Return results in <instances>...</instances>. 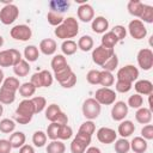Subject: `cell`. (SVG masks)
Wrapping results in <instances>:
<instances>
[{"mask_svg": "<svg viewBox=\"0 0 153 153\" xmlns=\"http://www.w3.org/2000/svg\"><path fill=\"white\" fill-rule=\"evenodd\" d=\"M82 115L90 120V121H93L96 120L99 115H100V111H102V105L94 99V98H87L84 103H82Z\"/></svg>", "mask_w": 153, "mask_h": 153, "instance_id": "1", "label": "cell"}, {"mask_svg": "<svg viewBox=\"0 0 153 153\" xmlns=\"http://www.w3.org/2000/svg\"><path fill=\"white\" fill-rule=\"evenodd\" d=\"M91 139H92L91 135H87V134L78 131L75 137L71 142V147H69L71 152L72 153H85L86 148L91 143Z\"/></svg>", "mask_w": 153, "mask_h": 153, "instance_id": "2", "label": "cell"}, {"mask_svg": "<svg viewBox=\"0 0 153 153\" xmlns=\"http://www.w3.org/2000/svg\"><path fill=\"white\" fill-rule=\"evenodd\" d=\"M54 80V76L51 75V73L49 71H41L37 73H33L30 82L36 87V88H41V87H49L51 86Z\"/></svg>", "mask_w": 153, "mask_h": 153, "instance_id": "3", "label": "cell"}, {"mask_svg": "<svg viewBox=\"0 0 153 153\" xmlns=\"http://www.w3.org/2000/svg\"><path fill=\"white\" fill-rule=\"evenodd\" d=\"M116 92L110 87H100L94 93V99L100 105H111L116 102Z\"/></svg>", "mask_w": 153, "mask_h": 153, "instance_id": "4", "label": "cell"}, {"mask_svg": "<svg viewBox=\"0 0 153 153\" xmlns=\"http://www.w3.org/2000/svg\"><path fill=\"white\" fill-rule=\"evenodd\" d=\"M18 16H19V10L14 4L5 5L0 10V22L4 25H10V24L14 23V20L18 18Z\"/></svg>", "mask_w": 153, "mask_h": 153, "instance_id": "5", "label": "cell"}, {"mask_svg": "<svg viewBox=\"0 0 153 153\" xmlns=\"http://www.w3.org/2000/svg\"><path fill=\"white\" fill-rule=\"evenodd\" d=\"M116 78L117 80H124L133 84L139 78V69L134 65H126L117 71Z\"/></svg>", "mask_w": 153, "mask_h": 153, "instance_id": "6", "label": "cell"}, {"mask_svg": "<svg viewBox=\"0 0 153 153\" xmlns=\"http://www.w3.org/2000/svg\"><path fill=\"white\" fill-rule=\"evenodd\" d=\"M10 35L13 39L16 41H22V42H26L31 38L32 36V30L29 25H25V24H19V25H16L11 29L10 31Z\"/></svg>", "mask_w": 153, "mask_h": 153, "instance_id": "7", "label": "cell"}, {"mask_svg": "<svg viewBox=\"0 0 153 153\" xmlns=\"http://www.w3.org/2000/svg\"><path fill=\"white\" fill-rule=\"evenodd\" d=\"M114 54H115L114 49H108V48H104V47L99 45V47H96L92 50V61L96 65L102 67Z\"/></svg>", "mask_w": 153, "mask_h": 153, "instance_id": "8", "label": "cell"}, {"mask_svg": "<svg viewBox=\"0 0 153 153\" xmlns=\"http://www.w3.org/2000/svg\"><path fill=\"white\" fill-rule=\"evenodd\" d=\"M137 65L143 71H149L153 67V51L148 48H143L139 50L136 55Z\"/></svg>", "mask_w": 153, "mask_h": 153, "instance_id": "9", "label": "cell"}, {"mask_svg": "<svg viewBox=\"0 0 153 153\" xmlns=\"http://www.w3.org/2000/svg\"><path fill=\"white\" fill-rule=\"evenodd\" d=\"M128 31H129V35L137 41L143 39L147 36V29L140 19H133L128 25Z\"/></svg>", "mask_w": 153, "mask_h": 153, "instance_id": "10", "label": "cell"}, {"mask_svg": "<svg viewBox=\"0 0 153 153\" xmlns=\"http://www.w3.org/2000/svg\"><path fill=\"white\" fill-rule=\"evenodd\" d=\"M97 139L100 143L109 145L117 140V131L109 127H102L97 130Z\"/></svg>", "mask_w": 153, "mask_h": 153, "instance_id": "11", "label": "cell"}, {"mask_svg": "<svg viewBox=\"0 0 153 153\" xmlns=\"http://www.w3.org/2000/svg\"><path fill=\"white\" fill-rule=\"evenodd\" d=\"M127 115H128V105H127V103H124L122 100L115 102L112 108H111V118L114 121L121 122V121H123L126 118Z\"/></svg>", "mask_w": 153, "mask_h": 153, "instance_id": "12", "label": "cell"}, {"mask_svg": "<svg viewBox=\"0 0 153 153\" xmlns=\"http://www.w3.org/2000/svg\"><path fill=\"white\" fill-rule=\"evenodd\" d=\"M76 14L82 23H88V22H92L94 18V10L90 4L85 2L78 7Z\"/></svg>", "mask_w": 153, "mask_h": 153, "instance_id": "13", "label": "cell"}, {"mask_svg": "<svg viewBox=\"0 0 153 153\" xmlns=\"http://www.w3.org/2000/svg\"><path fill=\"white\" fill-rule=\"evenodd\" d=\"M16 115H20V116H25V117H30L32 118V116L35 115V106L31 99H24L19 103V105L16 109Z\"/></svg>", "mask_w": 153, "mask_h": 153, "instance_id": "14", "label": "cell"}, {"mask_svg": "<svg viewBox=\"0 0 153 153\" xmlns=\"http://www.w3.org/2000/svg\"><path fill=\"white\" fill-rule=\"evenodd\" d=\"M66 31H67V35H68V39L75 37L78 33H79V23L78 20L74 18V17H67L63 19L62 22Z\"/></svg>", "mask_w": 153, "mask_h": 153, "instance_id": "15", "label": "cell"}, {"mask_svg": "<svg viewBox=\"0 0 153 153\" xmlns=\"http://www.w3.org/2000/svg\"><path fill=\"white\" fill-rule=\"evenodd\" d=\"M134 88H135L136 93L140 96H149L153 93V84L146 79L137 80L134 84Z\"/></svg>", "mask_w": 153, "mask_h": 153, "instance_id": "16", "label": "cell"}, {"mask_svg": "<svg viewBox=\"0 0 153 153\" xmlns=\"http://www.w3.org/2000/svg\"><path fill=\"white\" fill-rule=\"evenodd\" d=\"M91 29L96 33H105L106 30L109 29V22L105 17L98 16V17L93 18L92 24H91Z\"/></svg>", "mask_w": 153, "mask_h": 153, "instance_id": "17", "label": "cell"}, {"mask_svg": "<svg viewBox=\"0 0 153 153\" xmlns=\"http://www.w3.org/2000/svg\"><path fill=\"white\" fill-rule=\"evenodd\" d=\"M56 49H57V44L53 38H44V39H42L39 42L38 50L44 55H48V56L49 55H54Z\"/></svg>", "mask_w": 153, "mask_h": 153, "instance_id": "18", "label": "cell"}, {"mask_svg": "<svg viewBox=\"0 0 153 153\" xmlns=\"http://www.w3.org/2000/svg\"><path fill=\"white\" fill-rule=\"evenodd\" d=\"M135 120L140 124H145V126L146 124H149L151 121H152V111L148 108L141 106L135 112Z\"/></svg>", "mask_w": 153, "mask_h": 153, "instance_id": "19", "label": "cell"}, {"mask_svg": "<svg viewBox=\"0 0 153 153\" xmlns=\"http://www.w3.org/2000/svg\"><path fill=\"white\" fill-rule=\"evenodd\" d=\"M135 131V126L131 121L129 120H123L121 121V123L118 124V128H117V134H120L122 137H128L130 136Z\"/></svg>", "mask_w": 153, "mask_h": 153, "instance_id": "20", "label": "cell"}, {"mask_svg": "<svg viewBox=\"0 0 153 153\" xmlns=\"http://www.w3.org/2000/svg\"><path fill=\"white\" fill-rule=\"evenodd\" d=\"M129 143H130V149L134 153H145L148 148L147 141L141 136H135Z\"/></svg>", "mask_w": 153, "mask_h": 153, "instance_id": "21", "label": "cell"}, {"mask_svg": "<svg viewBox=\"0 0 153 153\" xmlns=\"http://www.w3.org/2000/svg\"><path fill=\"white\" fill-rule=\"evenodd\" d=\"M8 141L11 143L12 148H20L23 145H25L26 136L23 131H13V133H11Z\"/></svg>", "mask_w": 153, "mask_h": 153, "instance_id": "22", "label": "cell"}, {"mask_svg": "<svg viewBox=\"0 0 153 153\" xmlns=\"http://www.w3.org/2000/svg\"><path fill=\"white\" fill-rule=\"evenodd\" d=\"M120 41L117 39V37L111 32V31H106L105 33H103L102 39H100V45L108 49H114V47Z\"/></svg>", "mask_w": 153, "mask_h": 153, "instance_id": "23", "label": "cell"}, {"mask_svg": "<svg viewBox=\"0 0 153 153\" xmlns=\"http://www.w3.org/2000/svg\"><path fill=\"white\" fill-rule=\"evenodd\" d=\"M69 5L71 4L68 1H66V0H51L49 2V8L53 12L62 14V13H65L69 8Z\"/></svg>", "mask_w": 153, "mask_h": 153, "instance_id": "24", "label": "cell"}, {"mask_svg": "<svg viewBox=\"0 0 153 153\" xmlns=\"http://www.w3.org/2000/svg\"><path fill=\"white\" fill-rule=\"evenodd\" d=\"M19 79L16 78V76H8L6 79H4L2 84H1V88L4 90H7V91H11V92H17L19 90Z\"/></svg>", "mask_w": 153, "mask_h": 153, "instance_id": "25", "label": "cell"}, {"mask_svg": "<svg viewBox=\"0 0 153 153\" xmlns=\"http://www.w3.org/2000/svg\"><path fill=\"white\" fill-rule=\"evenodd\" d=\"M127 10H128L129 14L139 18L142 13V10H143V2H141L139 0H130L127 5Z\"/></svg>", "mask_w": 153, "mask_h": 153, "instance_id": "26", "label": "cell"}, {"mask_svg": "<svg viewBox=\"0 0 153 153\" xmlns=\"http://www.w3.org/2000/svg\"><path fill=\"white\" fill-rule=\"evenodd\" d=\"M61 112H62L61 108L57 104L53 103V104H50V105H48L45 108V118L48 121H50V122H55Z\"/></svg>", "mask_w": 153, "mask_h": 153, "instance_id": "27", "label": "cell"}, {"mask_svg": "<svg viewBox=\"0 0 153 153\" xmlns=\"http://www.w3.org/2000/svg\"><path fill=\"white\" fill-rule=\"evenodd\" d=\"M50 66H51V69H53L54 73H55V72H57V71H60V69L67 67L68 63H67V60H66L65 55H62V54H57V55H55V56L51 59Z\"/></svg>", "mask_w": 153, "mask_h": 153, "instance_id": "28", "label": "cell"}, {"mask_svg": "<svg viewBox=\"0 0 153 153\" xmlns=\"http://www.w3.org/2000/svg\"><path fill=\"white\" fill-rule=\"evenodd\" d=\"M29 72H30V65L25 60H20L16 66H13V73L19 78L26 76Z\"/></svg>", "mask_w": 153, "mask_h": 153, "instance_id": "29", "label": "cell"}, {"mask_svg": "<svg viewBox=\"0 0 153 153\" xmlns=\"http://www.w3.org/2000/svg\"><path fill=\"white\" fill-rule=\"evenodd\" d=\"M93 38L91 37V36H88V35H84V36H81L79 39H78V43H76V45H78V49H80V50H82V51H90L92 48H93Z\"/></svg>", "mask_w": 153, "mask_h": 153, "instance_id": "30", "label": "cell"}, {"mask_svg": "<svg viewBox=\"0 0 153 153\" xmlns=\"http://www.w3.org/2000/svg\"><path fill=\"white\" fill-rule=\"evenodd\" d=\"M39 56V50L36 45H27L25 47L24 49V57H25V61L27 62H35L37 61Z\"/></svg>", "mask_w": 153, "mask_h": 153, "instance_id": "31", "label": "cell"}, {"mask_svg": "<svg viewBox=\"0 0 153 153\" xmlns=\"http://www.w3.org/2000/svg\"><path fill=\"white\" fill-rule=\"evenodd\" d=\"M45 151L47 153H65L66 146L61 140H51L48 143Z\"/></svg>", "mask_w": 153, "mask_h": 153, "instance_id": "32", "label": "cell"}, {"mask_svg": "<svg viewBox=\"0 0 153 153\" xmlns=\"http://www.w3.org/2000/svg\"><path fill=\"white\" fill-rule=\"evenodd\" d=\"M61 50H62V55L69 56V55H73L76 53L78 45L73 39H66L61 44Z\"/></svg>", "mask_w": 153, "mask_h": 153, "instance_id": "33", "label": "cell"}, {"mask_svg": "<svg viewBox=\"0 0 153 153\" xmlns=\"http://www.w3.org/2000/svg\"><path fill=\"white\" fill-rule=\"evenodd\" d=\"M18 91H19V94H20L23 98L30 99V97L35 94L36 87L29 81V82H23V84L19 86V90H18Z\"/></svg>", "mask_w": 153, "mask_h": 153, "instance_id": "34", "label": "cell"}, {"mask_svg": "<svg viewBox=\"0 0 153 153\" xmlns=\"http://www.w3.org/2000/svg\"><path fill=\"white\" fill-rule=\"evenodd\" d=\"M115 82V76L111 72L106 71H100V78H99V85L103 87H110Z\"/></svg>", "mask_w": 153, "mask_h": 153, "instance_id": "35", "label": "cell"}, {"mask_svg": "<svg viewBox=\"0 0 153 153\" xmlns=\"http://www.w3.org/2000/svg\"><path fill=\"white\" fill-rule=\"evenodd\" d=\"M16 129V122L12 118H4L0 121V131L4 134H11Z\"/></svg>", "mask_w": 153, "mask_h": 153, "instance_id": "36", "label": "cell"}, {"mask_svg": "<svg viewBox=\"0 0 153 153\" xmlns=\"http://www.w3.org/2000/svg\"><path fill=\"white\" fill-rule=\"evenodd\" d=\"M139 18L142 23L152 24L153 23V6L143 4V10H142V13Z\"/></svg>", "mask_w": 153, "mask_h": 153, "instance_id": "37", "label": "cell"}, {"mask_svg": "<svg viewBox=\"0 0 153 153\" xmlns=\"http://www.w3.org/2000/svg\"><path fill=\"white\" fill-rule=\"evenodd\" d=\"M130 151V143L127 139L121 137L115 141V152L116 153H129Z\"/></svg>", "mask_w": 153, "mask_h": 153, "instance_id": "38", "label": "cell"}, {"mask_svg": "<svg viewBox=\"0 0 153 153\" xmlns=\"http://www.w3.org/2000/svg\"><path fill=\"white\" fill-rule=\"evenodd\" d=\"M47 134L42 130H36L32 135V143L36 147H43L47 143Z\"/></svg>", "mask_w": 153, "mask_h": 153, "instance_id": "39", "label": "cell"}, {"mask_svg": "<svg viewBox=\"0 0 153 153\" xmlns=\"http://www.w3.org/2000/svg\"><path fill=\"white\" fill-rule=\"evenodd\" d=\"M14 100H16L14 92H11V91H7V90H4L0 87V103L1 104L8 105V104H12Z\"/></svg>", "mask_w": 153, "mask_h": 153, "instance_id": "40", "label": "cell"}, {"mask_svg": "<svg viewBox=\"0 0 153 153\" xmlns=\"http://www.w3.org/2000/svg\"><path fill=\"white\" fill-rule=\"evenodd\" d=\"M72 73H73L72 68H71L69 66H67V67H65V68H62V69L55 72V73H54V78L59 81V84H62L65 80H67V79L72 75Z\"/></svg>", "mask_w": 153, "mask_h": 153, "instance_id": "41", "label": "cell"}, {"mask_svg": "<svg viewBox=\"0 0 153 153\" xmlns=\"http://www.w3.org/2000/svg\"><path fill=\"white\" fill-rule=\"evenodd\" d=\"M63 16L60 14V13H56V12H53V11H49L48 14H47V20L48 23L51 25V26H59L60 24H62L63 22Z\"/></svg>", "mask_w": 153, "mask_h": 153, "instance_id": "42", "label": "cell"}, {"mask_svg": "<svg viewBox=\"0 0 153 153\" xmlns=\"http://www.w3.org/2000/svg\"><path fill=\"white\" fill-rule=\"evenodd\" d=\"M142 104H143V98H142V96H140V94H137V93L131 94V96L128 98V102H127L128 108L130 106V108L136 109V110H137L139 108H141Z\"/></svg>", "mask_w": 153, "mask_h": 153, "instance_id": "43", "label": "cell"}, {"mask_svg": "<svg viewBox=\"0 0 153 153\" xmlns=\"http://www.w3.org/2000/svg\"><path fill=\"white\" fill-rule=\"evenodd\" d=\"M31 100H32L33 106H35V114L42 112V111L45 109V106H47V100H45L44 97L36 96V97H32Z\"/></svg>", "mask_w": 153, "mask_h": 153, "instance_id": "44", "label": "cell"}, {"mask_svg": "<svg viewBox=\"0 0 153 153\" xmlns=\"http://www.w3.org/2000/svg\"><path fill=\"white\" fill-rule=\"evenodd\" d=\"M73 135V129L68 126V124H65V126H60V129H59V134H57V140H68L71 139Z\"/></svg>", "mask_w": 153, "mask_h": 153, "instance_id": "45", "label": "cell"}, {"mask_svg": "<svg viewBox=\"0 0 153 153\" xmlns=\"http://www.w3.org/2000/svg\"><path fill=\"white\" fill-rule=\"evenodd\" d=\"M78 131H80V133H84V134H87V135H93L94 134V131H96V124L93 123V121H90V120H87V121H85L84 123H81V126H80V128H79V130Z\"/></svg>", "mask_w": 153, "mask_h": 153, "instance_id": "46", "label": "cell"}, {"mask_svg": "<svg viewBox=\"0 0 153 153\" xmlns=\"http://www.w3.org/2000/svg\"><path fill=\"white\" fill-rule=\"evenodd\" d=\"M117 66H118V57H117L116 54H114V55L102 66V68H103V71H106V72H111V73H112V71H115V69L117 68Z\"/></svg>", "mask_w": 153, "mask_h": 153, "instance_id": "47", "label": "cell"}, {"mask_svg": "<svg viewBox=\"0 0 153 153\" xmlns=\"http://www.w3.org/2000/svg\"><path fill=\"white\" fill-rule=\"evenodd\" d=\"M59 129H60V124L55 123V122H50V124L47 128V137L50 140H57V134H59Z\"/></svg>", "mask_w": 153, "mask_h": 153, "instance_id": "48", "label": "cell"}, {"mask_svg": "<svg viewBox=\"0 0 153 153\" xmlns=\"http://www.w3.org/2000/svg\"><path fill=\"white\" fill-rule=\"evenodd\" d=\"M99 78H100V71L98 69H91L86 74V80L91 85H99Z\"/></svg>", "mask_w": 153, "mask_h": 153, "instance_id": "49", "label": "cell"}, {"mask_svg": "<svg viewBox=\"0 0 153 153\" xmlns=\"http://www.w3.org/2000/svg\"><path fill=\"white\" fill-rule=\"evenodd\" d=\"M12 57L11 54L7 50H1L0 51V67H12Z\"/></svg>", "mask_w": 153, "mask_h": 153, "instance_id": "50", "label": "cell"}, {"mask_svg": "<svg viewBox=\"0 0 153 153\" xmlns=\"http://www.w3.org/2000/svg\"><path fill=\"white\" fill-rule=\"evenodd\" d=\"M131 87H133V84L128 82V81H124V80H117L116 84H115V88L120 93H127L131 90Z\"/></svg>", "mask_w": 153, "mask_h": 153, "instance_id": "51", "label": "cell"}, {"mask_svg": "<svg viewBox=\"0 0 153 153\" xmlns=\"http://www.w3.org/2000/svg\"><path fill=\"white\" fill-rule=\"evenodd\" d=\"M111 32L117 37V39H118V41L124 39V38H126V36H127V29H126L123 25H115V26L112 27Z\"/></svg>", "mask_w": 153, "mask_h": 153, "instance_id": "52", "label": "cell"}, {"mask_svg": "<svg viewBox=\"0 0 153 153\" xmlns=\"http://www.w3.org/2000/svg\"><path fill=\"white\" fill-rule=\"evenodd\" d=\"M141 137H143L146 141L153 140V126L152 124H146L141 129Z\"/></svg>", "mask_w": 153, "mask_h": 153, "instance_id": "53", "label": "cell"}, {"mask_svg": "<svg viewBox=\"0 0 153 153\" xmlns=\"http://www.w3.org/2000/svg\"><path fill=\"white\" fill-rule=\"evenodd\" d=\"M75 84H76V75H75V73L73 72L72 73V75L67 79V80H65L62 84H60L63 88H72L73 86H75Z\"/></svg>", "mask_w": 153, "mask_h": 153, "instance_id": "54", "label": "cell"}, {"mask_svg": "<svg viewBox=\"0 0 153 153\" xmlns=\"http://www.w3.org/2000/svg\"><path fill=\"white\" fill-rule=\"evenodd\" d=\"M8 51H10V54H11L13 66H16L20 60H23V59H22V54H20L19 50H17V49H14V48H11V49H8ZM13 66H12V67H13Z\"/></svg>", "mask_w": 153, "mask_h": 153, "instance_id": "55", "label": "cell"}, {"mask_svg": "<svg viewBox=\"0 0 153 153\" xmlns=\"http://www.w3.org/2000/svg\"><path fill=\"white\" fill-rule=\"evenodd\" d=\"M12 146L8 140L6 139H0V153H11Z\"/></svg>", "mask_w": 153, "mask_h": 153, "instance_id": "56", "label": "cell"}, {"mask_svg": "<svg viewBox=\"0 0 153 153\" xmlns=\"http://www.w3.org/2000/svg\"><path fill=\"white\" fill-rule=\"evenodd\" d=\"M32 118L30 117H25V116H20V115H14L13 116V121L16 123H19V124H27L31 122Z\"/></svg>", "mask_w": 153, "mask_h": 153, "instance_id": "57", "label": "cell"}, {"mask_svg": "<svg viewBox=\"0 0 153 153\" xmlns=\"http://www.w3.org/2000/svg\"><path fill=\"white\" fill-rule=\"evenodd\" d=\"M55 123H57V124H60V126L68 124V116H67V114H65V112L62 111V112L59 115V117L56 118Z\"/></svg>", "mask_w": 153, "mask_h": 153, "instance_id": "58", "label": "cell"}, {"mask_svg": "<svg viewBox=\"0 0 153 153\" xmlns=\"http://www.w3.org/2000/svg\"><path fill=\"white\" fill-rule=\"evenodd\" d=\"M19 153H35V149L31 145H23L19 148Z\"/></svg>", "mask_w": 153, "mask_h": 153, "instance_id": "59", "label": "cell"}, {"mask_svg": "<svg viewBox=\"0 0 153 153\" xmlns=\"http://www.w3.org/2000/svg\"><path fill=\"white\" fill-rule=\"evenodd\" d=\"M85 153H102V151L98 148V147H94V146H91V147H87Z\"/></svg>", "mask_w": 153, "mask_h": 153, "instance_id": "60", "label": "cell"}, {"mask_svg": "<svg viewBox=\"0 0 153 153\" xmlns=\"http://www.w3.org/2000/svg\"><path fill=\"white\" fill-rule=\"evenodd\" d=\"M2 81H4V72H2V69L0 68V85L2 84Z\"/></svg>", "mask_w": 153, "mask_h": 153, "instance_id": "61", "label": "cell"}, {"mask_svg": "<svg viewBox=\"0 0 153 153\" xmlns=\"http://www.w3.org/2000/svg\"><path fill=\"white\" fill-rule=\"evenodd\" d=\"M2 45H4V37L0 35V48H1Z\"/></svg>", "mask_w": 153, "mask_h": 153, "instance_id": "62", "label": "cell"}, {"mask_svg": "<svg viewBox=\"0 0 153 153\" xmlns=\"http://www.w3.org/2000/svg\"><path fill=\"white\" fill-rule=\"evenodd\" d=\"M2 112H4V105L0 103V116L2 115Z\"/></svg>", "mask_w": 153, "mask_h": 153, "instance_id": "63", "label": "cell"}]
</instances>
